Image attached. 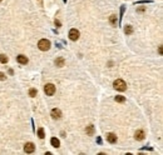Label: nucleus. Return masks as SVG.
I'll list each match as a JSON object with an SVG mask.
<instances>
[{
    "label": "nucleus",
    "mask_w": 163,
    "mask_h": 155,
    "mask_svg": "<svg viewBox=\"0 0 163 155\" xmlns=\"http://www.w3.org/2000/svg\"><path fill=\"white\" fill-rule=\"evenodd\" d=\"M113 86H114V89H117L118 91H124L127 89V84L124 80L122 79H117L114 83H113Z\"/></svg>",
    "instance_id": "1"
},
{
    "label": "nucleus",
    "mask_w": 163,
    "mask_h": 155,
    "mask_svg": "<svg viewBox=\"0 0 163 155\" xmlns=\"http://www.w3.org/2000/svg\"><path fill=\"white\" fill-rule=\"evenodd\" d=\"M38 48H39L41 51L49 50V48H50V41L47 40V39H41V40L38 43Z\"/></svg>",
    "instance_id": "2"
},
{
    "label": "nucleus",
    "mask_w": 163,
    "mask_h": 155,
    "mask_svg": "<svg viewBox=\"0 0 163 155\" xmlns=\"http://www.w3.org/2000/svg\"><path fill=\"white\" fill-rule=\"evenodd\" d=\"M44 91H45L47 95L51 96L54 93H55V86H54L53 84H47V85L44 86Z\"/></svg>",
    "instance_id": "3"
},
{
    "label": "nucleus",
    "mask_w": 163,
    "mask_h": 155,
    "mask_svg": "<svg viewBox=\"0 0 163 155\" xmlns=\"http://www.w3.org/2000/svg\"><path fill=\"white\" fill-rule=\"evenodd\" d=\"M79 31L77 30V29H72L70 31H69V38H70V40H73V41H75V40H78L79 39Z\"/></svg>",
    "instance_id": "4"
},
{
    "label": "nucleus",
    "mask_w": 163,
    "mask_h": 155,
    "mask_svg": "<svg viewBox=\"0 0 163 155\" xmlns=\"http://www.w3.org/2000/svg\"><path fill=\"white\" fill-rule=\"evenodd\" d=\"M35 150V145L33 143H26L25 145H24V151L25 153H28V154H30V153H33Z\"/></svg>",
    "instance_id": "5"
},
{
    "label": "nucleus",
    "mask_w": 163,
    "mask_h": 155,
    "mask_svg": "<svg viewBox=\"0 0 163 155\" xmlns=\"http://www.w3.org/2000/svg\"><path fill=\"white\" fill-rule=\"evenodd\" d=\"M51 118L53 119H60L62 118V111L59 109H53L51 110Z\"/></svg>",
    "instance_id": "6"
},
{
    "label": "nucleus",
    "mask_w": 163,
    "mask_h": 155,
    "mask_svg": "<svg viewBox=\"0 0 163 155\" xmlns=\"http://www.w3.org/2000/svg\"><path fill=\"white\" fill-rule=\"evenodd\" d=\"M107 140L111 144H114V143H117V135L113 134V133H109V134L107 135Z\"/></svg>",
    "instance_id": "7"
},
{
    "label": "nucleus",
    "mask_w": 163,
    "mask_h": 155,
    "mask_svg": "<svg viewBox=\"0 0 163 155\" xmlns=\"http://www.w3.org/2000/svg\"><path fill=\"white\" fill-rule=\"evenodd\" d=\"M144 131L143 130H137L136 131V135H134V138L137 139V140H143L144 139Z\"/></svg>",
    "instance_id": "8"
},
{
    "label": "nucleus",
    "mask_w": 163,
    "mask_h": 155,
    "mask_svg": "<svg viewBox=\"0 0 163 155\" xmlns=\"http://www.w3.org/2000/svg\"><path fill=\"white\" fill-rule=\"evenodd\" d=\"M16 60L20 64H28V58L25 56V55H19V56L16 58Z\"/></svg>",
    "instance_id": "9"
},
{
    "label": "nucleus",
    "mask_w": 163,
    "mask_h": 155,
    "mask_svg": "<svg viewBox=\"0 0 163 155\" xmlns=\"http://www.w3.org/2000/svg\"><path fill=\"white\" fill-rule=\"evenodd\" d=\"M50 144H51L54 148H59V145H60V143H59V140L57 138H51L50 139Z\"/></svg>",
    "instance_id": "10"
},
{
    "label": "nucleus",
    "mask_w": 163,
    "mask_h": 155,
    "mask_svg": "<svg viewBox=\"0 0 163 155\" xmlns=\"http://www.w3.org/2000/svg\"><path fill=\"white\" fill-rule=\"evenodd\" d=\"M64 64H65V60H64V58H58V59L55 60V65H57V66H59V68L64 66Z\"/></svg>",
    "instance_id": "11"
},
{
    "label": "nucleus",
    "mask_w": 163,
    "mask_h": 155,
    "mask_svg": "<svg viewBox=\"0 0 163 155\" xmlns=\"http://www.w3.org/2000/svg\"><path fill=\"white\" fill-rule=\"evenodd\" d=\"M109 23H111L113 26H117V23H118L117 15H111V18H109Z\"/></svg>",
    "instance_id": "12"
},
{
    "label": "nucleus",
    "mask_w": 163,
    "mask_h": 155,
    "mask_svg": "<svg viewBox=\"0 0 163 155\" xmlns=\"http://www.w3.org/2000/svg\"><path fill=\"white\" fill-rule=\"evenodd\" d=\"M85 131H87V134H88V135H93V134H94V126H93V125L87 126Z\"/></svg>",
    "instance_id": "13"
},
{
    "label": "nucleus",
    "mask_w": 163,
    "mask_h": 155,
    "mask_svg": "<svg viewBox=\"0 0 163 155\" xmlns=\"http://www.w3.org/2000/svg\"><path fill=\"white\" fill-rule=\"evenodd\" d=\"M114 100H115L117 103H124V101H125V98L122 96V95H118V96L114 98Z\"/></svg>",
    "instance_id": "14"
},
{
    "label": "nucleus",
    "mask_w": 163,
    "mask_h": 155,
    "mask_svg": "<svg viewBox=\"0 0 163 155\" xmlns=\"http://www.w3.org/2000/svg\"><path fill=\"white\" fill-rule=\"evenodd\" d=\"M0 61H1L3 64H6V63H8V56H6L5 54H1V55H0Z\"/></svg>",
    "instance_id": "15"
},
{
    "label": "nucleus",
    "mask_w": 163,
    "mask_h": 155,
    "mask_svg": "<svg viewBox=\"0 0 163 155\" xmlns=\"http://www.w3.org/2000/svg\"><path fill=\"white\" fill-rule=\"evenodd\" d=\"M124 31H125V34H132V33H133V29H132V26H130V25H127L125 26V29H124Z\"/></svg>",
    "instance_id": "16"
},
{
    "label": "nucleus",
    "mask_w": 163,
    "mask_h": 155,
    "mask_svg": "<svg viewBox=\"0 0 163 155\" xmlns=\"http://www.w3.org/2000/svg\"><path fill=\"white\" fill-rule=\"evenodd\" d=\"M38 135H39L40 139H43V138L45 136V135H44V129H43V128H40V129L38 130Z\"/></svg>",
    "instance_id": "17"
},
{
    "label": "nucleus",
    "mask_w": 163,
    "mask_h": 155,
    "mask_svg": "<svg viewBox=\"0 0 163 155\" xmlns=\"http://www.w3.org/2000/svg\"><path fill=\"white\" fill-rule=\"evenodd\" d=\"M37 93H38V91H37V89H30V90H29V95H30L31 98L37 96Z\"/></svg>",
    "instance_id": "18"
},
{
    "label": "nucleus",
    "mask_w": 163,
    "mask_h": 155,
    "mask_svg": "<svg viewBox=\"0 0 163 155\" xmlns=\"http://www.w3.org/2000/svg\"><path fill=\"white\" fill-rule=\"evenodd\" d=\"M6 79V75L4 73H0V80H5Z\"/></svg>",
    "instance_id": "19"
},
{
    "label": "nucleus",
    "mask_w": 163,
    "mask_h": 155,
    "mask_svg": "<svg viewBox=\"0 0 163 155\" xmlns=\"http://www.w3.org/2000/svg\"><path fill=\"white\" fill-rule=\"evenodd\" d=\"M55 25H57V26H60V21H59V20H55Z\"/></svg>",
    "instance_id": "20"
},
{
    "label": "nucleus",
    "mask_w": 163,
    "mask_h": 155,
    "mask_svg": "<svg viewBox=\"0 0 163 155\" xmlns=\"http://www.w3.org/2000/svg\"><path fill=\"white\" fill-rule=\"evenodd\" d=\"M0 1H3V0H0Z\"/></svg>",
    "instance_id": "21"
}]
</instances>
